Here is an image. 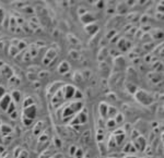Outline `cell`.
<instances>
[{"mask_svg": "<svg viewBox=\"0 0 164 158\" xmlns=\"http://www.w3.org/2000/svg\"><path fill=\"white\" fill-rule=\"evenodd\" d=\"M21 115H22V117H25V118H28V119H31V120H33V121H34L35 117H36V115H37V107H36V105H35V104H33V105L28 106V107L23 108V109H22Z\"/></svg>", "mask_w": 164, "mask_h": 158, "instance_id": "6da1fadb", "label": "cell"}, {"mask_svg": "<svg viewBox=\"0 0 164 158\" xmlns=\"http://www.w3.org/2000/svg\"><path fill=\"white\" fill-rule=\"evenodd\" d=\"M57 56H58V51L56 50L55 48H49L42 59L43 64H44V66H49V64L57 58Z\"/></svg>", "mask_w": 164, "mask_h": 158, "instance_id": "7a4b0ae2", "label": "cell"}, {"mask_svg": "<svg viewBox=\"0 0 164 158\" xmlns=\"http://www.w3.org/2000/svg\"><path fill=\"white\" fill-rule=\"evenodd\" d=\"M0 75H1V78L2 79H5V80H7V81L10 80V79L14 75L13 69H12L10 66H8V64L5 63V66H2L1 68H0Z\"/></svg>", "mask_w": 164, "mask_h": 158, "instance_id": "3957f363", "label": "cell"}, {"mask_svg": "<svg viewBox=\"0 0 164 158\" xmlns=\"http://www.w3.org/2000/svg\"><path fill=\"white\" fill-rule=\"evenodd\" d=\"M77 91H78V89L74 86H72V85H65V86L63 87V93H64V97H65L66 100L74 98V95H76Z\"/></svg>", "mask_w": 164, "mask_h": 158, "instance_id": "277c9868", "label": "cell"}, {"mask_svg": "<svg viewBox=\"0 0 164 158\" xmlns=\"http://www.w3.org/2000/svg\"><path fill=\"white\" fill-rule=\"evenodd\" d=\"M12 97L11 95L9 94V93H7V94L5 95V96L2 97V98L0 99V109L2 110V111L7 112L8 108H9L10 104L12 103Z\"/></svg>", "mask_w": 164, "mask_h": 158, "instance_id": "5b68a950", "label": "cell"}, {"mask_svg": "<svg viewBox=\"0 0 164 158\" xmlns=\"http://www.w3.org/2000/svg\"><path fill=\"white\" fill-rule=\"evenodd\" d=\"M61 87H64V84L61 82H55V83H53V84L49 85L48 89H47V94H48V96H51L49 98H51Z\"/></svg>", "mask_w": 164, "mask_h": 158, "instance_id": "8992f818", "label": "cell"}, {"mask_svg": "<svg viewBox=\"0 0 164 158\" xmlns=\"http://www.w3.org/2000/svg\"><path fill=\"white\" fill-rule=\"evenodd\" d=\"M12 132H13V130H12V128L9 124H6V123L0 124V134L2 135L3 138L9 136L10 134H12Z\"/></svg>", "mask_w": 164, "mask_h": 158, "instance_id": "52a82bcc", "label": "cell"}, {"mask_svg": "<svg viewBox=\"0 0 164 158\" xmlns=\"http://www.w3.org/2000/svg\"><path fill=\"white\" fill-rule=\"evenodd\" d=\"M11 97H12V100L18 105V104L22 103L23 101V96H22V93L19 91V89H12L11 92Z\"/></svg>", "mask_w": 164, "mask_h": 158, "instance_id": "ba28073f", "label": "cell"}, {"mask_svg": "<svg viewBox=\"0 0 164 158\" xmlns=\"http://www.w3.org/2000/svg\"><path fill=\"white\" fill-rule=\"evenodd\" d=\"M43 132H45L44 122L39 121V122H37V123H35L34 128H33V134H34L35 136H39Z\"/></svg>", "mask_w": 164, "mask_h": 158, "instance_id": "9c48e42d", "label": "cell"}, {"mask_svg": "<svg viewBox=\"0 0 164 158\" xmlns=\"http://www.w3.org/2000/svg\"><path fill=\"white\" fill-rule=\"evenodd\" d=\"M70 71V64L67 61H63L60 62L59 66H58V72L61 74H65L67 72Z\"/></svg>", "mask_w": 164, "mask_h": 158, "instance_id": "30bf717a", "label": "cell"}, {"mask_svg": "<svg viewBox=\"0 0 164 158\" xmlns=\"http://www.w3.org/2000/svg\"><path fill=\"white\" fill-rule=\"evenodd\" d=\"M20 85V79L18 78V76L13 75L10 80H8V86L10 87V88H13V89H16V87Z\"/></svg>", "mask_w": 164, "mask_h": 158, "instance_id": "8fae6325", "label": "cell"}, {"mask_svg": "<svg viewBox=\"0 0 164 158\" xmlns=\"http://www.w3.org/2000/svg\"><path fill=\"white\" fill-rule=\"evenodd\" d=\"M34 104V100H33V98L31 96H28V97H24L23 98V101H22V107L25 108L28 107V106H31Z\"/></svg>", "mask_w": 164, "mask_h": 158, "instance_id": "7c38bea8", "label": "cell"}, {"mask_svg": "<svg viewBox=\"0 0 164 158\" xmlns=\"http://www.w3.org/2000/svg\"><path fill=\"white\" fill-rule=\"evenodd\" d=\"M16 104L14 103V101H12L11 104H10V106H9V108H8V110H7V115H12L13 112H16Z\"/></svg>", "mask_w": 164, "mask_h": 158, "instance_id": "4fadbf2b", "label": "cell"}, {"mask_svg": "<svg viewBox=\"0 0 164 158\" xmlns=\"http://www.w3.org/2000/svg\"><path fill=\"white\" fill-rule=\"evenodd\" d=\"M49 75V73L47 71H45V70H41V71H38V73H37V78L39 79V80H43V79L47 78V76Z\"/></svg>", "mask_w": 164, "mask_h": 158, "instance_id": "5bb4252c", "label": "cell"}, {"mask_svg": "<svg viewBox=\"0 0 164 158\" xmlns=\"http://www.w3.org/2000/svg\"><path fill=\"white\" fill-rule=\"evenodd\" d=\"M26 78H28V80L35 82V81H36V79H37V73H33V72H28V74H26Z\"/></svg>", "mask_w": 164, "mask_h": 158, "instance_id": "9a60e30c", "label": "cell"}, {"mask_svg": "<svg viewBox=\"0 0 164 158\" xmlns=\"http://www.w3.org/2000/svg\"><path fill=\"white\" fill-rule=\"evenodd\" d=\"M6 13H5V11H3L2 9H0V24L2 25V23H3V21H5V19H6Z\"/></svg>", "mask_w": 164, "mask_h": 158, "instance_id": "2e32d148", "label": "cell"}, {"mask_svg": "<svg viewBox=\"0 0 164 158\" xmlns=\"http://www.w3.org/2000/svg\"><path fill=\"white\" fill-rule=\"evenodd\" d=\"M7 94V89L5 88V86H2V85H0V99L2 98L5 95Z\"/></svg>", "mask_w": 164, "mask_h": 158, "instance_id": "e0dca14e", "label": "cell"}, {"mask_svg": "<svg viewBox=\"0 0 164 158\" xmlns=\"http://www.w3.org/2000/svg\"><path fill=\"white\" fill-rule=\"evenodd\" d=\"M18 158H30V156H29V153L25 151V149H23V151L21 152V154L19 155Z\"/></svg>", "mask_w": 164, "mask_h": 158, "instance_id": "ac0fdd59", "label": "cell"}, {"mask_svg": "<svg viewBox=\"0 0 164 158\" xmlns=\"http://www.w3.org/2000/svg\"><path fill=\"white\" fill-rule=\"evenodd\" d=\"M3 46H5V41H0V50H3Z\"/></svg>", "mask_w": 164, "mask_h": 158, "instance_id": "d6986e66", "label": "cell"}, {"mask_svg": "<svg viewBox=\"0 0 164 158\" xmlns=\"http://www.w3.org/2000/svg\"><path fill=\"white\" fill-rule=\"evenodd\" d=\"M0 158H1V157H0Z\"/></svg>", "mask_w": 164, "mask_h": 158, "instance_id": "ffe728a7", "label": "cell"}]
</instances>
